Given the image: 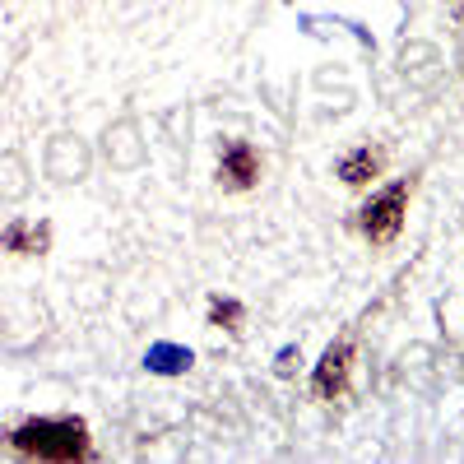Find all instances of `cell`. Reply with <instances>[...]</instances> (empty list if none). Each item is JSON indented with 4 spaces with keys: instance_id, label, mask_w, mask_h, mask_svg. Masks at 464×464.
<instances>
[{
    "instance_id": "1",
    "label": "cell",
    "mask_w": 464,
    "mask_h": 464,
    "mask_svg": "<svg viewBox=\"0 0 464 464\" xmlns=\"http://www.w3.org/2000/svg\"><path fill=\"white\" fill-rule=\"evenodd\" d=\"M10 446L19 455H33V459L70 464V459L89 455V428L80 418H28L10 432Z\"/></svg>"
},
{
    "instance_id": "3",
    "label": "cell",
    "mask_w": 464,
    "mask_h": 464,
    "mask_svg": "<svg viewBox=\"0 0 464 464\" xmlns=\"http://www.w3.org/2000/svg\"><path fill=\"white\" fill-rule=\"evenodd\" d=\"M348 367H353V343H348V339L343 343H330L321 367H316V376H312V391L321 400H339L343 385H348Z\"/></svg>"
},
{
    "instance_id": "2",
    "label": "cell",
    "mask_w": 464,
    "mask_h": 464,
    "mask_svg": "<svg viewBox=\"0 0 464 464\" xmlns=\"http://www.w3.org/2000/svg\"><path fill=\"white\" fill-rule=\"evenodd\" d=\"M404 209H409V181L385 186L381 196H372L367 209H362V232L372 242H391L400 232V223H404Z\"/></svg>"
},
{
    "instance_id": "6",
    "label": "cell",
    "mask_w": 464,
    "mask_h": 464,
    "mask_svg": "<svg viewBox=\"0 0 464 464\" xmlns=\"http://www.w3.org/2000/svg\"><path fill=\"white\" fill-rule=\"evenodd\" d=\"M381 172V153L372 149V144H362V149H353L348 159L339 163V177L348 181V186H367L372 177Z\"/></svg>"
},
{
    "instance_id": "4",
    "label": "cell",
    "mask_w": 464,
    "mask_h": 464,
    "mask_svg": "<svg viewBox=\"0 0 464 464\" xmlns=\"http://www.w3.org/2000/svg\"><path fill=\"white\" fill-rule=\"evenodd\" d=\"M256 177H260V159H256V149H251L246 140L227 144L223 163H218V181H223L227 190H246V186H256Z\"/></svg>"
},
{
    "instance_id": "5",
    "label": "cell",
    "mask_w": 464,
    "mask_h": 464,
    "mask_svg": "<svg viewBox=\"0 0 464 464\" xmlns=\"http://www.w3.org/2000/svg\"><path fill=\"white\" fill-rule=\"evenodd\" d=\"M52 242L47 223H28V218H14L5 232H0V246L5 251H19V256H43Z\"/></svg>"
},
{
    "instance_id": "7",
    "label": "cell",
    "mask_w": 464,
    "mask_h": 464,
    "mask_svg": "<svg viewBox=\"0 0 464 464\" xmlns=\"http://www.w3.org/2000/svg\"><path fill=\"white\" fill-rule=\"evenodd\" d=\"M242 312H237V306H232V302H214V321H237Z\"/></svg>"
}]
</instances>
